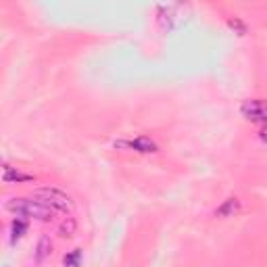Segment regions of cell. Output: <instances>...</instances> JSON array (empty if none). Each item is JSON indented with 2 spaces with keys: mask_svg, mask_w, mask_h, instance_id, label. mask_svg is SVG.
I'll return each mask as SVG.
<instances>
[{
  "mask_svg": "<svg viewBox=\"0 0 267 267\" xmlns=\"http://www.w3.org/2000/svg\"><path fill=\"white\" fill-rule=\"evenodd\" d=\"M6 211L15 213V215H21V217H36L40 222H52L54 219V213L50 207H46L42 201H38L36 196L33 199H10L6 201Z\"/></svg>",
  "mask_w": 267,
  "mask_h": 267,
  "instance_id": "6da1fadb",
  "label": "cell"
},
{
  "mask_svg": "<svg viewBox=\"0 0 267 267\" xmlns=\"http://www.w3.org/2000/svg\"><path fill=\"white\" fill-rule=\"evenodd\" d=\"M33 196H36L38 201H42L46 207H50L52 211H56V213H69L71 211V207H73V203H71V199L63 192V190H59V188H52V186H46V188H36L33 190Z\"/></svg>",
  "mask_w": 267,
  "mask_h": 267,
  "instance_id": "7a4b0ae2",
  "label": "cell"
},
{
  "mask_svg": "<svg viewBox=\"0 0 267 267\" xmlns=\"http://www.w3.org/2000/svg\"><path fill=\"white\" fill-rule=\"evenodd\" d=\"M242 117L253 121V123H265L267 125V100L261 98H251L240 104Z\"/></svg>",
  "mask_w": 267,
  "mask_h": 267,
  "instance_id": "3957f363",
  "label": "cell"
},
{
  "mask_svg": "<svg viewBox=\"0 0 267 267\" xmlns=\"http://www.w3.org/2000/svg\"><path fill=\"white\" fill-rule=\"evenodd\" d=\"M240 209H242V203L236 199V196H230V199H226L222 205L215 209V217H222V219L234 217V215L240 211Z\"/></svg>",
  "mask_w": 267,
  "mask_h": 267,
  "instance_id": "277c9868",
  "label": "cell"
},
{
  "mask_svg": "<svg viewBox=\"0 0 267 267\" xmlns=\"http://www.w3.org/2000/svg\"><path fill=\"white\" fill-rule=\"evenodd\" d=\"M127 146L134 148L136 153H142V155H150V153H157V150H159L157 142L150 140L148 136H138V138H134V140L127 142Z\"/></svg>",
  "mask_w": 267,
  "mask_h": 267,
  "instance_id": "5b68a950",
  "label": "cell"
},
{
  "mask_svg": "<svg viewBox=\"0 0 267 267\" xmlns=\"http://www.w3.org/2000/svg\"><path fill=\"white\" fill-rule=\"evenodd\" d=\"M2 180L6 184H15V182H33V176L31 173H23L10 165H4L2 167Z\"/></svg>",
  "mask_w": 267,
  "mask_h": 267,
  "instance_id": "8992f818",
  "label": "cell"
},
{
  "mask_svg": "<svg viewBox=\"0 0 267 267\" xmlns=\"http://www.w3.org/2000/svg\"><path fill=\"white\" fill-rule=\"evenodd\" d=\"M27 228H29V224H27V217H21V215H17L13 222H10V242H15L25 234L27 232Z\"/></svg>",
  "mask_w": 267,
  "mask_h": 267,
  "instance_id": "52a82bcc",
  "label": "cell"
},
{
  "mask_svg": "<svg viewBox=\"0 0 267 267\" xmlns=\"http://www.w3.org/2000/svg\"><path fill=\"white\" fill-rule=\"evenodd\" d=\"M52 253V240L50 236H42L36 247V263H44V259Z\"/></svg>",
  "mask_w": 267,
  "mask_h": 267,
  "instance_id": "ba28073f",
  "label": "cell"
},
{
  "mask_svg": "<svg viewBox=\"0 0 267 267\" xmlns=\"http://www.w3.org/2000/svg\"><path fill=\"white\" fill-rule=\"evenodd\" d=\"M59 234L63 238H73L77 234V222H75L73 217H65L63 219L61 226H59Z\"/></svg>",
  "mask_w": 267,
  "mask_h": 267,
  "instance_id": "9c48e42d",
  "label": "cell"
},
{
  "mask_svg": "<svg viewBox=\"0 0 267 267\" xmlns=\"http://www.w3.org/2000/svg\"><path fill=\"white\" fill-rule=\"evenodd\" d=\"M63 263L67 267H79L82 265V249H73L71 253H67L63 257Z\"/></svg>",
  "mask_w": 267,
  "mask_h": 267,
  "instance_id": "30bf717a",
  "label": "cell"
},
{
  "mask_svg": "<svg viewBox=\"0 0 267 267\" xmlns=\"http://www.w3.org/2000/svg\"><path fill=\"white\" fill-rule=\"evenodd\" d=\"M228 27H230V29H234V31L238 33V36H245V33H247V25H245V21L238 19V17L228 19Z\"/></svg>",
  "mask_w": 267,
  "mask_h": 267,
  "instance_id": "8fae6325",
  "label": "cell"
},
{
  "mask_svg": "<svg viewBox=\"0 0 267 267\" xmlns=\"http://www.w3.org/2000/svg\"><path fill=\"white\" fill-rule=\"evenodd\" d=\"M259 138H261V140H263V142H267V125H265V127H263V130L259 132Z\"/></svg>",
  "mask_w": 267,
  "mask_h": 267,
  "instance_id": "7c38bea8",
  "label": "cell"
}]
</instances>
